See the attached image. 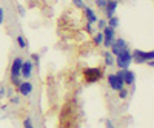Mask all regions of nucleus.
Wrapping results in <instances>:
<instances>
[{"mask_svg":"<svg viewBox=\"0 0 154 128\" xmlns=\"http://www.w3.org/2000/svg\"><path fill=\"white\" fill-rule=\"evenodd\" d=\"M114 63L119 67V70L130 68V65L133 63V56H131L130 51H128V48H125L120 54H117V56L114 57Z\"/></svg>","mask_w":154,"mask_h":128,"instance_id":"f257e3e1","label":"nucleus"},{"mask_svg":"<svg viewBox=\"0 0 154 128\" xmlns=\"http://www.w3.org/2000/svg\"><path fill=\"white\" fill-rule=\"evenodd\" d=\"M83 76H85V80L88 83H96L97 80H100L102 77H103V71H102V68H86L83 70Z\"/></svg>","mask_w":154,"mask_h":128,"instance_id":"f03ea898","label":"nucleus"},{"mask_svg":"<svg viewBox=\"0 0 154 128\" xmlns=\"http://www.w3.org/2000/svg\"><path fill=\"white\" fill-rule=\"evenodd\" d=\"M133 62L136 63H145L146 60H154V51H142V49H134L133 51Z\"/></svg>","mask_w":154,"mask_h":128,"instance_id":"7ed1b4c3","label":"nucleus"},{"mask_svg":"<svg viewBox=\"0 0 154 128\" xmlns=\"http://www.w3.org/2000/svg\"><path fill=\"white\" fill-rule=\"evenodd\" d=\"M116 74H117L119 77L123 80V83H125V85H133V83H134V80H136V74H134L130 68H126V70H119Z\"/></svg>","mask_w":154,"mask_h":128,"instance_id":"20e7f679","label":"nucleus"},{"mask_svg":"<svg viewBox=\"0 0 154 128\" xmlns=\"http://www.w3.org/2000/svg\"><path fill=\"white\" fill-rule=\"evenodd\" d=\"M108 85H109V88H111V89H114V91H119L120 88H123V86H125L123 80H122V79H120L116 73L108 74Z\"/></svg>","mask_w":154,"mask_h":128,"instance_id":"39448f33","label":"nucleus"},{"mask_svg":"<svg viewBox=\"0 0 154 128\" xmlns=\"http://www.w3.org/2000/svg\"><path fill=\"white\" fill-rule=\"evenodd\" d=\"M111 54L116 57L117 54H120L122 51L126 48V42H125V39L123 37H119V39H116V40H112V43H111Z\"/></svg>","mask_w":154,"mask_h":128,"instance_id":"423d86ee","label":"nucleus"},{"mask_svg":"<svg viewBox=\"0 0 154 128\" xmlns=\"http://www.w3.org/2000/svg\"><path fill=\"white\" fill-rule=\"evenodd\" d=\"M23 57H16L12 60V65H11V77H22L20 76V68H22V63H23Z\"/></svg>","mask_w":154,"mask_h":128,"instance_id":"0eeeda50","label":"nucleus"},{"mask_svg":"<svg viewBox=\"0 0 154 128\" xmlns=\"http://www.w3.org/2000/svg\"><path fill=\"white\" fill-rule=\"evenodd\" d=\"M31 74H32V63L29 60H23L22 68H20V76L25 80H28L31 77Z\"/></svg>","mask_w":154,"mask_h":128,"instance_id":"6e6552de","label":"nucleus"},{"mask_svg":"<svg viewBox=\"0 0 154 128\" xmlns=\"http://www.w3.org/2000/svg\"><path fill=\"white\" fill-rule=\"evenodd\" d=\"M17 89H19V94L20 96H29L31 93H32V83L31 82H28V80H22L20 82V85L17 86Z\"/></svg>","mask_w":154,"mask_h":128,"instance_id":"1a4fd4ad","label":"nucleus"},{"mask_svg":"<svg viewBox=\"0 0 154 128\" xmlns=\"http://www.w3.org/2000/svg\"><path fill=\"white\" fill-rule=\"evenodd\" d=\"M117 5H119L117 0H106V6H105V9H103V12H105L106 19H109V17H112V16L116 14V9H117Z\"/></svg>","mask_w":154,"mask_h":128,"instance_id":"9d476101","label":"nucleus"},{"mask_svg":"<svg viewBox=\"0 0 154 128\" xmlns=\"http://www.w3.org/2000/svg\"><path fill=\"white\" fill-rule=\"evenodd\" d=\"M83 12H85V17H86V22L88 23H97V20H99V17L96 16V12H94V9L93 8H89V6H83Z\"/></svg>","mask_w":154,"mask_h":128,"instance_id":"9b49d317","label":"nucleus"},{"mask_svg":"<svg viewBox=\"0 0 154 128\" xmlns=\"http://www.w3.org/2000/svg\"><path fill=\"white\" fill-rule=\"evenodd\" d=\"M103 59H105V65H108V67L114 65V56L109 53V51H106V53L103 54Z\"/></svg>","mask_w":154,"mask_h":128,"instance_id":"f8f14e48","label":"nucleus"},{"mask_svg":"<svg viewBox=\"0 0 154 128\" xmlns=\"http://www.w3.org/2000/svg\"><path fill=\"white\" fill-rule=\"evenodd\" d=\"M106 25H108V27H111V28H114V30H116V28L119 27V19L116 17V16H112V17H109V19H108Z\"/></svg>","mask_w":154,"mask_h":128,"instance_id":"ddd939ff","label":"nucleus"},{"mask_svg":"<svg viewBox=\"0 0 154 128\" xmlns=\"http://www.w3.org/2000/svg\"><path fill=\"white\" fill-rule=\"evenodd\" d=\"M93 40H94V43H96V45H102V43H103V33L99 31V33L93 37Z\"/></svg>","mask_w":154,"mask_h":128,"instance_id":"4468645a","label":"nucleus"},{"mask_svg":"<svg viewBox=\"0 0 154 128\" xmlns=\"http://www.w3.org/2000/svg\"><path fill=\"white\" fill-rule=\"evenodd\" d=\"M17 45L22 48V49H25L28 46V43H26V40L23 39V36H17Z\"/></svg>","mask_w":154,"mask_h":128,"instance_id":"2eb2a0df","label":"nucleus"},{"mask_svg":"<svg viewBox=\"0 0 154 128\" xmlns=\"http://www.w3.org/2000/svg\"><path fill=\"white\" fill-rule=\"evenodd\" d=\"M128 94H130V93H128V89H126L125 86L119 89V97H120L122 100H123V99H126V97H128Z\"/></svg>","mask_w":154,"mask_h":128,"instance_id":"dca6fc26","label":"nucleus"},{"mask_svg":"<svg viewBox=\"0 0 154 128\" xmlns=\"http://www.w3.org/2000/svg\"><path fill=\"white\" fill-rule=\"evenodd\" d=\"M23 128H34V125H32V120L29 119V117H26L23 120Z\"/></svg>","mask_w":154,"mask_h":128,"instance_id":"f3484780","label":"nucleus"},{"mask_svg":"<svg viewBox=\"0 0 154 128\" xmlns=\"http://www.w3.org/2000/svg\"><path fill=\"white\" fill-rule=\"evenodd\" d=\"M94 2H96V5H97L102 11L105 9V6H106V0H94Z\"/></svg>","mask_w":154,"mask_h":128,"instance_id":"a211bd4d","label":"nucleus"},{"mask_svg":"<svg viewBox=\"0 0 154 128\" xmlns=\"http://www.w3.org/2000/svg\"><path fill=\"white\" fill-rule=\"evenodd\" d=\"M97 22H99V23H97V25H99V30H103V28L106 27V20H103V19H99Z\"/></svg>","mask_w":154,"mask_h":128,"instance_id":"6ab92c4d","label":"nucleus"},{"mask_svg":"<svg viewBox=\"0 0 154 128\" xmlns=\"http://www.w3.org/2000/svg\"><path fill=\"white\" fill-rule=\"evenodd\" d=\"M72 3H74V6H77V8H83V6H85L83 0H72Z\"/></svg>","mask_w":154,"mask_h":128,"instance_id":"aec40b11","label":"nucleus"},{"mask_svg":"<svg viewBox=\"0 0 154 128\" xmlns=\"http://www.w3.org/2000/svg\"><path fill=\"white\" fill-rule=\"evenodd\" d=\"M11 82H12V85L19 86V85H20V82H22V77H11Z\"/></svg>","mask_w":154,"mask_h":128,"instance_id":"412c9836","label":"nucleus"},{"mask_svg":"<svg viewBox=\"0 0 154 128\" xmlns=\"http://www.w3.org/2000/svg\"><path fill=\"white\" fill-rule=\"evenodd\" d=\"M3 19H5V9L0 6V25L3 23Z\"/></svg>","mask_w":154,"mask_h":128,"instance_id":"4be33fe9","label":"nucleus"},{"mask_svg":"<svg viewBox=\"0 0 154 128\" xmlns=\"http://www.w3.org/2000/svg\"><path fill=\"white\" fill-rule=\"evenodd\" d=\"M86 33H89V34L93 33V25H91V23H88V22H86Z\"/></svg>","mask_w":154,"mask_h":128,"instance_id":"5701e85b","label":"nucleus"},{"mask_svg":"<svg viewBox=\"0 0 154 128\" xmlns=\"http://www.w3.org/2000/svg\"><path fill=\"white\" fill-rule=\"evenodd\" d=\"M20 102V99L17 97V96H14V97H11V104H19Z\"/></svg>","mask_w":154,"mask_h":128,"instance_id":"b1692460","label":"nucleus"},{"mask_svg":"<svg viewBox=\"0 0 154 128\" xmlns=\"http://www.w3.org/2000/svg\"><path fill=\"white\" fill-rule=\"evenodd\" d=\"M3 96H5V88L0 86V97H3Z\"/></svg>","mask_w":154,"mask_h":128,"instance_id":"393cba45","label":"nucleus"},{"mask_svg":"<svg viewBox=\"0 0 154 128\" xmlns=\"http://www.w3.org/2000/svg\"><path fill=\"white\" fill-rule=\"evenodd\" d=\"M106 128H114V125H112L111 120H106Z\"/></svg>","mask_w":154,"mask_h":128,"instance_id":"a878e982","label":"nucleus"},{"mask_svg":"<svg viewBox=\"0 0 154 128\" xmlns=\"http://www.w3.org/2000/svg\"><path fill=\"white\" fill-rule=\"evenodd\" d=\"M19 11H20V16H25V9H23V6H19Z\"/></svg>","mask_w":154,"mask_h":128,"instance_id":"bb28decb","label":"nucleus"},{"mask_svg":"<svg viewBox=\"0 0 154 128\" xmlns=\"http://www.w3.org/2000/svg\"><path fill=\"white\" fill-rule=\"evenodd\" d=\"M146 62H148V65H149V67H151V68H152V67H154V62H152V60H146Z\"/></svg>","mask_w":154,"mask_h":128,"instance_id":"cd10ccee","label":"nucleus"},{"mask_svg":"<svg viewBox=\"0 0 154 128\" xmlns=\"http://www.w3.org/2000/svg\"><path fill=\"white\" fill-rule=\"evenodd\" d=\"M32 59H34V60L37 62V60H38V56H37V54H32Z\"/></svg>","mask_w":154,"mask_h":128,"instance_id":"c85d7f7f","label":"nucleus"}]
</instances>
